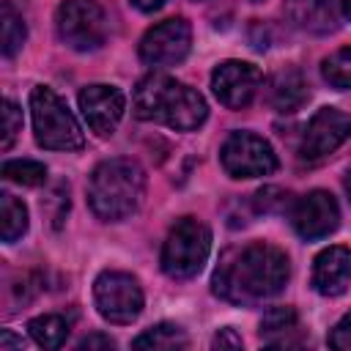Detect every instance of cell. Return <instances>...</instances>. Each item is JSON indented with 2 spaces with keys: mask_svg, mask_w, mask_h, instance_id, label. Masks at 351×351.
Listing matches in <instances>:
<instances>
[{
  "mask_svg": "<svg viewBox=\"0 0 351 351\" xmlns=\"http://www.w3.org/2000/svg\"><path fill=\"white\" fill-rule=\"evenodd\" d=\"M132 110L140 121L165 123L176 132H192L208 115L206 99L195 88L165 74H148L137 82L132 93Z\"/></svg>",
  "mask_w": 351,
  "mask_h": 351,
  "instance_id": "cell-2",
  "label": "cell"
},
{
  "mask_svg": "<svg viewBox=\"0 0 351 351\" xmlns=\"http://www.w3.org/2000/svg\"><path fill=\"white\" fill-rule=\"evenodd\" d=\"M80 110L82 118L88 121L90 132H96L99 137H110L118 126V121L123 118L126 110V99L121 93V88L115 85H88L80 90Z\"/></svg>",
  "mask_w": 351,
  "mask_h": 351,
  "instance_id": "cell-14",
  "label": "cell"
},
{
  "mask_svg": "<svg viewBox=\"0 0 351 351\" xmlns=\"http://www.w3.org/2000/svg\"><path fill=\"white\" fill-rule=\"evenodd\" d=\"M261 69L247 60H225L211 71V90L230 110L247 107L261 88Z\"/></svg>",
  "mask_w": 351,
  "mask_h": 351,
  "instance_id": "cell-11",
  "label": "cell"
},
{
  "mask_svg": "<svg viewBox=\"0 0 351 351\" xmlns=\"http://www.w3.org/2000/svg\"><path fill=\"white\" fill-rule=\"evenodd\" d=\"M291 277L288 255L266 241H252L222 252L211 291L230 304H255L277 296Z\"/></svg>",
  "mask_w": 351,
  "mask_h": 351,
  "instance_id": "cell-1",
  "label": "cell"
},
{
  "mask_svg": "<svg viewBox=\"0 0 351 351\" xmlns=\"http://www.w3.org/2000/svg\"><path fill=\"white\" fill-rule=\"evenodd\" d=\"M132 346L134 348H151V351H178V348L189 346V337L184 335L181 326H176L170 321H162V324L145 329Z\"/></svg>",
  "mask_w": 351,
  "mask_h": 351,
  "instance_id": "cell-18",
  "label": "cell"
},
{
  "mask_svg": "<svg viewBox=\"0 0 351 351\" xmlns=\"http://www.w3.org/2000/svg\"><path fill=\"white\" fill-rule=\"evenodd\" d=\"M291 222L296 228V233L307 241L324 239L329 233L337 230L340 225V208L337 200L326 192V189H313L307 195H302L293 208H291Z\"/></svg>",
  "mask_w": 351,
  "mask_h": 351,
  "instance_id": "cell-12",
  "label": "cell"
},
{
  "mask_svg": "<svg viewBox=\"0 0 351 351\" xmlns=\"http://www.w3.org/2000/svg\"><path fill=\"white\" fill-rule=\"evenodd\" d=\"M285 197H288L285 192H280V189H274V186H266V189L255 192V206H258V211L285 208V206H288V200H285Z\"/></svg>",
  "mask_w": 351,
  "mask_h": 351,
  "instance_id": "cell-25",
  "label": "cell"
},
{
  "mask_svg": "<svg viewBox=\"0 0 351 351\" xmlns=\"http://www.w3.org/2000/svg\"><path fill=\"white\" fill-rule=\"evenodd\" d=\"M3 178L22 186H38L47 181V167L36 159H8L3 165Z\"/></svg>",
  "mask_w": 351,
  "mask_h": 351,
  "instance_id": "cell-22",
  "label": "cell"
},
{
  "mask_svg": "<svg viewBox=\"0 0 351 351\" xmlns=\"http://www.w3.org/2000/svg\"><path fill=\"white\" fill-rule=\"evenodd\" d=\"M30 329V337L41 346V348H60L69 337V321L58 313H47V315H38L27 324Z\"/></svg>",
  "mask_w": 351,
  "mask_h": 351,
  "instance_id": "cell-20",
  "label": "cell"
},
{
  "mask_svg": "<svg viewBox=\"0 0 351 351\" xmlns=\"http://www.w3.org/2000/svg\"><path fill=\"white\" fill-rule=\"evenodd\" d=\"M351 282V250L343 244L326 247L313 263V288L321 296H340Z\"/></svg>",
  "mask_w": 351,
  "mask_h": 351,
  "instance_id": "cell-15",
  "label": "cell"
},
{
  "mask_svg": "<svg viewBox=\"0 0 351 351\" xmlns=\"http://www.w3.org/2000/svg\"><path fill=\"white\" fill-rule=\"evenodd\" d=\"M211 346H214V348H241V337H239L230 326H225V329H219V332L214 335Z\"/></svg>",
  "mask_w": 351,
  "mask_h": 351,
  "instance_id": "cell-27",
  "label": "cell"
},
{
  "mask_svg": "<svg viewBox=\"0 0 351 351\" xmlns=\"http://www.w3.org/2000/svg\"><path fill=\"white\" fill-rule=\"evenodd\" d=\"M255 3H258V0H255Z\"/></svg>",
  "mask_w": 351,
  "mask_h": 351,
  "instance_id": "cell-32",
  "label": "cell"
},
{
  "mask_svg": "<svg viewBox=\"0 0 351 351\" xmlns=\"http://www.w3.org/2000/svg\"><path fill=\"white\" fill-rule=\"evenodd\" d=\"M27 230V208L22 200H16L14 195L3 192L0 195V233L3 241L11 244L16 239H22Z\"/></svg>",
  "mask_w": 351,
  "mask_h": 351,
  "instance_id": "cell-19",
  "label": "cell"
},
{
  "mask_svg": "<svg viewBox=\"0 0 351 351\" xmlns=\"http://www.w3.org/2000/svg\"><path fill=\"white\" fill-rule=\"evenodd\" d=\"M115 343H112V337H107V335H88L82 343H80V348H112Z\"/></svg>",
  "mask_w": 351,
  "mask_h": 351,
  "instance_id": "cell-28",
  "label": "cell"
},
{
  "mask_svg": "<svg viewBox=\"0 0 351 351\" xmlns=\"http://www.w3.org/2000/svg\"><path fill=\"white\" fill-rule=\"evenodd\" d=\"M55 30L66 47L90 52L107 38V16L96 0H63L55 11Z\"/></svg>",
  "mask_w": 351,
  "mask_h": 351,
  "instance_id": "cell-6",
  "label": "cell"
},
{
  "mask_svg": "<svg viewBox=\"0 0 351 351\" xmlns=\"http://www.w3.org/2000/svg\"><path fill=\"white\" fill-rule=\"evenodd\" d=\"M93 299L110 324H132L143 313V288L126 271H101L93 282Z\"/></svg>",
  "mask_w": 351,
  "mask_h": 351,
  "instance_id": "cell-7",
  "label": "cell"
},
{
  "mask_svg": "<svg viewBox=\"0 0 351 351\" xmlns=\"http://www.w3.org/2000/svg\"><path fill=\"white\" fill-rule=\"evenodd\" d=\"M219 162L233 178H258L277 170V154L263 137L252 132H230L222 143Z\"/></svg>",
  "mask_w": 351,
  "mask_h": 351,
  "instance_id": "cell-8",
  "label": "cell"
},
{
  "mask_svg": "<svg viewBox=\"0 0 351 351\" xmlns=\"http://www.w3.org/2000/svg\"><path fill=\"white\" fill-rule=\"evenodd\" d=\"M140 11H156V8H162V3L165 0H132Z\"/></svg>",
  "mask_w": 351,
  "mask_h": 351,
  "instance_id": "cell-30",
  "label": "cell"
},
{
  "mask_svg": "<svg viewBox=\"0 0 351 351\" xmlns=\"http://www.w3.org/2000/svg\"><path fill=\"white\" fill-rule=\"evenodd\" d=\"M143 192H145L143 167L123 156L96 165V170L88 178L90 211L104 222H118L132 217L143 203Z\"/></svg>",
  "mask_w": 351,
  "mask_h": 351,
  "instance_id": "cell-3",
  "label": "cell"
},
{
  "mask_svg": "<svg viewBox=\"0 0 351 351\" xmlns=\"http://www.w3.org/2000/svg\"><path fill=\"white\" fill-rule=\"evenodd\" d=\"M30 115L33 134L41 148L49 151H77L82 148V129L69 110V104L47 85H36L30 90Z\"/></svg>",
  "mask_w": 351,
  "mask_h": 351,
  "instance_id": "cell-4",
  "label": "cell"
},
{
  "mask_svg": "<svg viewBox=\"0 0 351 351\" xmlns=\"http://www.w3.org/2000/svg\"><path fill=\"white\" fill-rule=\"evenodd\" d=\"M343 186H346V195H348V200H351V170L346 173V178H343Z\"/></svg>",
  "mask_w": 351,
  "mask_h": 351,
  "instance_id": "cell-31",
  "label": "cell"
},
{
  "mask_svg": "<svg viewBox=\"0 0 351 351\" xmlns=\"http://www.w3.org/2000/svg\"><path fill=\"white\" fill-rule=\"evenodd\" d=\"M192 27L181 16H170L154 25L140 41V60L145 66H176L189 55Z\"/></svg>",
  "mask_w": 351,
  "mask_h": 351,
  "instance_id": "cell-10",
  "label": "cell"
},
{
  "mask_svg": "<svg viewBox=\"0 0 351 351\" xmlns=\"http://www.w3.org/2000/svg\"><path fill=\"white\" fill-rule=\"evenodd\" d=\"M329 346L340 348V351H351V313H346L335 324V329L329 332Z\"/></svg>",
  "mask_w": 351,
  "mask_h": 351,
  "instance_id": "cell-26",
  "label": "cell"
},
{
  "mask_svg": "<svg viewBox=\"0 0 351 351\" xmlns=\"http://www.w3.org/2000/svg\"><path fill=\"white\" fill-rule=\"evenodd\" d=\"M285 16L304 33L326 36L351 19V0H285Z\"/></svg>",
  "mask_w": 351,
  "mask_h": 351,
  "instance_id": "cell-13",
  "label": "cell"
},
{
  "mask_svg": "<svg viewBox=\"0 0 351 351\" xmlns=\"http://www.w3.org/2000/svg\"><path fill=\"white\" fill-rule=\"evenodd\" d=\"M321 74H324V80H326L332 88H337V90L351 88V47L337 49V52H332L329 58H324Z\"/></svg>",
  "mask_w": 351,
  "mask_h": 351,
  "instance_id": "cell-23",
  "label": "cell"
},
{
  "mask_svg": "<svg viewBox=\"0 0 351 351\" xmlns=\"http://www.w3.org/2000/svg\"><path fill=\"white\" fill-rule=\"evenodd\" d=\"M261 340L263 346L271 348H291L302 343V329H299V315L293 307L280 304L269 307L261 318Z\"/></svg>",
  "mask_w": 351,
  "mask_h": 351,
  "instance_id": "cell-17",
  "label": "cell"
},
{
  "mask_svg": "<svg viewBox=\"0 0 351 351\" xmlns=\"http://www.w3.org/2000/svg\"><path fill=\"white\" fill-rule=\"evenodd\" d=\"M208 252H211V230L195 217H181L165 239L162 271L173 280H189L203 269Z\"/></svg>",
  "mask_w": 351,
  "mask_h": 351,
  "instance_id": "cell-5",
  "label": "cell"
},
{
  "mask_svg": "<svg viewBox=\"0 0 351 351\" xmlns=\"http://www.w3.org/2000/svg\"><path fill=\"white\" fill-rule=\"evenodd\" d=\"M25 343H22V337H14L8 329H3L0 332V351H8V348H22Z\"/></svg>",
  "mask_w": 351,
  "mask_h": 351,
  "instance_id": "cell-29",
  "label": "cell"
},
{
  "mask_svg": "<svg viewBox=\"0 0 351 351\" xmlns=\"http://www.w3.org/2000/svg\"><path fill=\"white\" fill-rule=\"evenodd\" d=\"M19 132H22V110L11 99H5L3 101V140H0V148L8 151Z\"/></svg>",
  "mask_w": 351,
  "mask_h": 351,
  "instance_id": "cell-24",
  "label": "cell"
},
{
  "mask_svg": "<svg viewBox=\"0 0 351 351\" xmlns=\"http://www.w3.org/2000/svg\"><path fill=\"white\" fill-rule=\"evenodd\" d=\"M310 99L307 90V80L296 66H285L280 69L266 88V104L274 112H296L302 110V104Z\"/></svg>",
  "mask_w": 351,
  "mask_h": 351,
  "instance_id": "cell-16",
  "label": "cell"
},
{
  "mask_svg": "<svg viewBox=\"0 0 351 351\" xmlns=\"http://www.w3.org/2000/svg\"><path fill=\"white\" fill-rule=\"evenodd\" d=\"M348 137H351V115L335 107H321L304 126L299 156L304 162H321L329 154H335Z\"/></svg>",
  "mask_w": 351,
  "mask_h": 351,
  "instance_id": "cell-9",
  "label": "cell"
},
{
  "mask_svg": "<svg viewBox=\"0 0 351 351\" xmlns=\"http://www.w3.org/2000/svg\"><path fill=\"white\" fill-rule=\"evenodd\" d=\"M27 38V27H25V19L22 14L11 5V3H3V11H0V41H3V55L5 58H14L22 44Z\"/></svg>",
  "mask_w": 351,
  "mask_h": 351,
  "instance_id": "cell-21",
  "label": "cell"
}]
</instances>
